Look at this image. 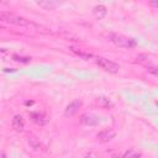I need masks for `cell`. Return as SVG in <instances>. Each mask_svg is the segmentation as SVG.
Segmentation results:
<instances>
[{
  "label": "cell",
  "instance_id": "6da1fadb",
  "mask_svg": "<svg viewBox=\"0 0 158 158\" xmlns=\"http://www.w3.org/2000/svg\"><path fill=\"white\" fill-rule=\"evenodd\" d=\"M110 41L116 44L117 47H122V48H133L136 47V41L131 37H126L123 35H118V33H111L110 36Z\"/></svg>",
  "mask_w": 158,
  "mask_h": 158
},
{
  "label": "cell",
  "instance_id": "7a4b0ae2",
  "mask_svg": "<svg viewBox=\"0 0 158 158\" xmlns=\"http://www.w3.org/2000/svg\"><path fill=\"white\" fill-rule=\"evenodd\" d=\"M0 20L7 22V23H12V25H17V26H26L28 25V20H26L25 17L16 15L15 12L11 11H2L0 12Z\"/></svg>",
  "mask_w": 158,
  "mask_h": 158
},
{
  "label": "cell",
  "instance_id": "3957f363",
  "mask_svg": "<svg viewBox=\"0 0 158 158\" xmlns=\"http://www.w3.org/2000/svg\"><path fill=\"white\" fill-rule=\"evenodd\" d=\"M137 63L144 65L148 68L149 72H152L154 75H157V64H156V56L148 54V53H142L137 57Z\"/></svg>",
  "mask_w": 158,
  "mask_h": 158
},
{
  "label": "cell",
  "instance_id": "277c9868",
  "mask_svg": "<svg viewBox=\"0 0 158 158\" xmlns=\"http://www.w3.org/2000/svg\"><path fill=\"white\" fill-rule=\"evenodd\" d=\"M96 64L100 68H102L105 72H109V73H118V70H120V65L107 58H102V57L96 58Z\"/></svg>",
  "mask_w": 158,
  "mask_h": 158
},
{
  "label": "cell",
  "instance_id": "5b68a950",
  "mask_svg": "<svg viewBox=\"0 0 158 158\" xmlns=\"http://www.w3.org/2000/svg\"><path fill=\"white\" fill-rule=\"evenodd\" d=\"M81 105H83V102H81L80 100H74V101H72V102L65 107V110H64V116L70 117V116L75 115V114L79 111V109L81 107Z\"/></svg>",
  "mask_w": 158,
  "mask_h": 158
},
{
  "label": "cell",
  "instance_id": "8992f818",
  "mask_svg": "<svg viewBox=\"0 0 158 158\" xmlns=\"http://www.w3.org/2000/svg\"><path fill=\"white\" fill-rule=\"evenodd\" d=\"M116 136V132H115V130H112V128H105V130H102V131H100L99 133H98V139L100 141V142H102V143H106V142H109V141H111L114 137Z\"/></svg>",
  "mask_w": 158,
  "mask_h": 158
},
{
  "label": "cell",
  "instance_id": "52a82bcc",
  "mask_svg": "<svg viewBox=\"0 0 158 158\" xmlns=\"http://www.w3.org/2000/svg\"><path fill=\"white\" fill-rule=\"evenodd\" d=\"M80 122L83 125H86V126H96L100 122V120L98 116H95L93 114H84L80 118Z\"/></svg>",
  "mask_w": 158,
  "mask_h": 158
},
{
  "label": "cell",
  "instance_id": "ba28073f",
  "mask_svg": "<svg viewBox=\"0 0 158 158\" xmlns=\"http://www.w3.org/2000/svg\"><path fill=\"white\" fill-rule=\"evenodd\" d=\"M106 14H107L106 6H104V5H101V4H99V5H96V6L93 7V15H94L95 19H99V20H100V19L105 17Z\"/></svg>",
  "mask_w": 158,
  "mask_h": 158
},
{
  "label": "cell",
  "instance_id": "9c48e42d",
  "mask_svg": "<svg viewBox=\"0 0 158 158\" xmlns=\"http://www.w3.org/2000/svg\"><path fill=\"white\" fill-rule=\"evenodd\" d=\"M11 125H12V128H14L15 131H22L23 127H25V122H23L22 116H20V115H15L14 118H12Z\"/></svg>",
  "mask_w": 158,
  "mask_h": 158
},
{
  "label": "cell",
  "instance_id": "30bf717a",
  "mask_svg": "<svg viewBox=\"0 0 158 158\" xmlns=\"http://www.w3.org/2000/svg\"><path fill=\"white\" fill-rule=\"evenodd\" d=\"M27 143H28L30 147H31L32 149H35V151H40V149L42 148L41 141H40L36 136H33V135H30V136L27 137Z\"/></svg>",
  "mask_w": 158,
  "mask_h": 158
},
{
  "label": "cell",
  "instance_id": "8fae6325",
  "mask_svg": "<svg viewBox=\"0 0 158 158\" xmlns=\"http://www.w3.org/2000/svg\"><path fill=\"white\" fill-rule=\"evenodd\" d=\"M30 116H31L32 121L36 122L37 125H44V123L48 121V118H47L44 115L40 114V112H30Z\"/></svg>",
  "mask_w": 158,
  "mask_h": 158
},
{
  "label": "cell",
  "instance_id": "7c38bea8",
  "mask_svg": "<svg viewBox=\"0 0 158 158\" xmlns=\"http://www.w3.org/2000/svg\"><path fill=\"white\" fill-rule=\"evenodd\" d=\"M98 104L101 107H105V109H110V107L114 106V102L110 99H107V98H99L98 99Z\"/></svg>",
  "mask_w": 158,
  "mask_h": 158
},
{
  "label": "cell",
  "instance_id": "4fadbf2b",
  "mask_svg": "<svg viewBox=\"0 0 158 158\" xmlns=\"http://www.w3.org/2000/svg\"><path fill=\"white\" fill-rule=\"evenodd\" d=\"M37 4L41 7H44L47 10H53L56 6L59 5V2H57V1H41V2H37Z\"/></svg>",
  "mask_w": 158,
  "mask_h": 158
},
{
  "label": "cell",
  "instance_id": "5bb4252c",
  "mask_svg": "<svg viewBox=\"0 0 158 158\" xmlns=\"http://www.w3.org/2000/svg\"><path fill=\"white\" fill-rule=\"evenodd\" d=\"M123 158H141V154H139L136 149L131 148V149H128V151L125 153Z\"/></svg>",
  "mask_w": 158,
  "mask_h": 158
},
{
  "label": "cell",
  "instance_id": "9a60e30c",
  "mask_svg": "<svg viewBox=\"0 0 158 158\" xmlns=\"http://www.w3.org/2000/svg\"><path fill=\"white\" fill-rule=\"evenodd\" d=\"M12 58H14V60H16V62H21V63H28V62L31 60L30 57H20V56H16V54H15Z\"/></svg>",
  "mask_w": 158,
  "mask_h": 158
},
{
  "label": "cell",
  "instance_id": "2e32d148",
  "mask_svg": "<svg viewBox=\"0 0 158 158\" xmlns=\"http://www.w3.org/2000/svg\"><path fill=\"white\" fill-rule=\"evenodd\" d=\"M74 53H77L78 56H80V57H83V58H90L91 57V54H89V53H84V52H81V51H78L77 48H74V47H72L70 48Z\"/></svg>",
  "mask_w": 158,
  "mask_h": 158
},
{
  "label": "cell",
  "instance_id": "e0dca14e",
  "mask_svg": "<svg viewBox=\"0 0 158 158\" xmlns=\"http://www.w3.org/2000/svg\"><path fill=\"white\" fill-rule=\"evenodd\" d=\"M111 158H123V156H121V154H114Z\"/></svg>",
  "mask_w": 158,
  "mask_h": 158
},
{
  "label": "cell",
  "instance_id": "ac0fdd59",
  "mask_svg": "<svg viewBox=\"0 0 158 158\" xmlns=\"http://www.w3.org/2000/svg\"><path fill=\"white\" fill-rule=\"evenodd\" d=\"M94 157V154L93 153H89V154H86V158H93Z\"/></svg>",
  "mask_w": 158,
  "mask_h": 158
},
{
  "label": "cell",
  "instance_id": "d6986e66",
  "mask_svg": "<svg viewBox=\"0 0 158 158\" xmlns=\"http://www.w3.org/2000/svg\"><path fill=\"white\" fill-rule=\"evenodd\" d=\"M141 158H142V157H141Z\"/></svg>",
  "mask_w": 158,
  "mask_h": 158
}]
</instances>
